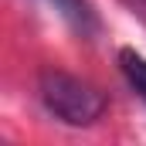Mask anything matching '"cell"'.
<instances>
[{"mask_svg":"<svg viewBox=\"0 0 146 146\" xmlns=\"http://www.w3.org/2000/svg\"><path fill=\"white\" fill-rule=\"evenodd\" d=\"M119 68L126 75V82L136 88V95L146 102V58L126 48V51H119Z\"/></svg>","mask_w":146,"mask_h":146,"instance_id":"3","label":"cell"},{"mask_svg":"<svg viewBox=\"0 0 146 146\" xmlns=\"http://www.w3.org/2000/svg\"><path fill=\"white\" fill-rule=\"evenodd\" d=\"M72 31H78L82 37L95 34L99 31V17H95V10H92V3L88 0H44Z\"/></svg>","mask_w":146,"mask_h":146,"instance_id":"2","label":"cell"},{"mask_svg":"<svg viewBox=\"0 0 146 146\" xmlns=\"http://www.w3.org/2000/svg\"><path fill=\"white\" fill-rule=\"evenodd\" d=\"M37 92H41L44 109L68 126H92L106 109V99L99 95V88H92L88 82L68 72H54V68L41 72Z\"/></svg>","mask_w":146,"mask_h":146,"instance_id":"1","label":"cell"}]
</instances>
